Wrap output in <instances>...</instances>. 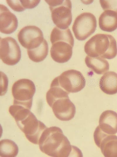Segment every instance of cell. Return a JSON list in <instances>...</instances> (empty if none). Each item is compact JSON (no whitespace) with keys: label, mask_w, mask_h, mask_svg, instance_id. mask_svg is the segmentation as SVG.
<instances>
[{"label":"cell","mask_w":117,"mask_h":157,"mask_svg":"<svg viewBox=\"0 0 117 157\" xmlns=\"http://www.w3.org/2000/svg\"><path fill=\"white\" fill-rule=\"evenodd\" d=\"M38 144L40 151L52 157H68L73 150L62 130L56 126L46 128L41 135Z\"/></svg>","instance_id":"1"},{"label":"cell","mask_w":117,"mask_h":157,"mask_svg":"<svg viewBox=\"0 0 117 157\" xmlns=\"http://www.w3.org/2000/svg\"><path fill=\"white\" fill-rule=\"evenodd\" d=\"M30 110L21 105L13 104L10 106L8 111L27 140L32 143L38 144L40 137L47 127Z\"/></svg>","instance_id":"2"},{"label":"cell","mask_w":117,"mask_h":157,"mask_svg":"<svg viewBox=\"0 0 117 157\" xmlns=\"http://www.w3.org/2000/svg\"><path fill=\"white\" fill-rule=\"evenodd\" d=\"M84 51L91 57L100 56L108 59L115 57L117 54L116 41L111 35L97 34L85 43Z\"/></svg>","instance_id":"3"},{"label":"cell","mask_w":117,"mask_h":157,"mask_svg":"<svg viewBox=\"0 0 117 157\" xmlns=\"http://www.w3.org/2000/svg\"><path fill=\"white\" fill-rule=\"evenodd\" d=\"M49 4L52 20L58 27L68 28L72 19V4L70 0H45Z\"/></svg>","instance_id":"4"},{"label":"cell","mask_w":117,"mask_h":157,"mask_svg":"<svg viewBox=\"0 0 117 157\" xmlns=\"http://www.w3.org/2000/svg\"><path fill=\"white\" fill-rule=\"evenodd\" d=\"M35 92V86L32 81L27 79L18 80L12 87L13 104L21 105L30 110Z\"/></svg>","instance_id":"5"},{"label":"cell","mask_w":117,"mask_h":157,"mask_svg":"<svg viewBox=\"0 0 117 157\" xmlns=\"http://www.w3.org/2000/svg\"><path fill=\"white\" fill-rule=\"evenodd\" d=\"M51 82L69 93L77 92L82 90L85 86L86 80L80 71L71 69L63 72Z\"/></svg>","instance_id":"6"},{"label":"cell","mask_w":117,"mask_h":157,"mask_svg":"<svg viewBox=\"0 0 117 157\" xmlns=\"http://www.w3.org/2000/svg\"><path fill=\"white\" fill-rule=\"evenodd\" d=\"M96 27L97 20L94 15L90 12H84L76 17L72 29L76 39L83 41L94 32Z\"/></svg>","instance_id":"7"},{"label":"cell","mask_w":117,"mask_h":157,"mask_svg":"<svg viewBox=\"0 0 117 157\" xmlns=\"http://www.w3.org/2000/svg\"><path fill=\"white\" fill-rule=\"evenodd\" d=\"M49 105L58 119L67 121L72 119L75 113V107L68 96L46 99Z\"/></svg>","instance_id":"8"},{"label":"cell","mask_w":117,"mask_h":157,"mask_svg":"<svg viewBox=\"0 0 117 157\" xmlns=\"http://www.w3.org/2000/svg\"><path fill=\"white\" fill-rule=\"evenodd\" d=\"M21 52L16 40L8 37L0 39V58L5 64L9 65H16L20 60Z\"/></svg>","instance_id":"9"},{"label":"cell","mask_w":117,"mask_h":157,"mask_svg":"<svg viewBox=\"0 0 117 157\" xmlns=\"http://www.w3.org/2000/svg\"><path fill=\"white\" fill-rule=\"evenodd\" d=\"M94 138L105 157H117V136L105 133L98 125L94 132Z\"/></svg>","instance_id":"10"},{"label":"cell","mask_w":117,"mask_h":157,"mask_svg":"<svg viewBox=\"0 0 117 157\" xmlns=\"http://www.w3.org/2000/svg\"><path fill=\"white\" fill-rule=\"evenodd\" d=\"M17 37L20 44L27 50L37 47L44 39L42 30L33 25L27 26L22 28L18 33Z\"/></svg>","instance_id":"11"},{"label":"cell","mask_w":117,"mask_h":157,"mask_svg":"<svg viewBox=\"0 0 117 157\" xmlns=\"http://www.w3.org/2000/svg\"><path fill=\"white\" fill-rule=\"evenodd\" d=\"M50 49L51 56L55 62L64 63L71 58L73 46L67 42L58 41L53 42Z\"/></svg>","instance_id":"12"},{"label":"cell","mask_w":117,"mask_h":157,"mask_svg":"<svg viewBox=\"0 0 117 157\" xmlns=\"http://www.w3.org/2000/svg\"><path fill=\"white\" fill-rule=\"evenodd\" d=\"M18 21L16 16L5 6L0 4V31L6 34H11L17 28Z\"/></svg>","instance_id":"13"},{"label":"cell","mask_w":117,"mask_h":157,"mask_svg":"<svg viewBox=\"0 0 117 157\" xmlns=\"http://www.w3.org/2000/svg\"><path fill=\"white\" fill-rule=\"evenodd\" d=\"M101 129L109 135L117 133V113L111 110H106L101 115L99 120Z\"/></svg>","instance_id":"14"},{"label":"cell","mask_w":117,"mask_h":157,"mask_svg":"<svg viewBox=\"0 0 117 157\" xmlns=\"http://www.w3.org/2000/svg\"><path fill=\"white\" fill-rule=\"evenodd\" d=\"M99 85L101 90L108 95L117 93V74L112 71L105 72L101 77Z\"/></svg>","instance_id":"15"},{"label":"cell","mask_w":117,"mask_h":157,"mask_svg":"<svg viewBox=\"0 0 117 157\" xmlns=\"http://www.w3.org/2000/svg\"><path fill=\"white\" fill-rule=\"evenodd\" d=\"M99 24L103 31H113L117 28V12L111 10L104 11L99 17Z\"/></svg>","instance_id":"16"},{"label":"cell","mask_w":117,"mask_h":157,"mask_svg":"<svg viewBox=\"0 0 117 157\" xmlns=\"http://www.w3.org/2000/svg\"><path fill=\"white\" fill-rule=\"evenodd\" d=\"M85 61L87 66L97 74H103L109 69L108 62L101 57H91L87 55Z\"/></svg>","instance_id":"17"},{"label":"cell","mask_w":117,"mask_h":157,"mask_svg":"<svg viewBox=\"0 0 117 157\" xmlns=\"http://www.w3.org/2000/svg\"><path fill=\"white\" fill-rule=\"evenodd\" d=\"M47 42L44 39L42 42L39 46L33 49H27V53L29 58L36 62L43 61L47 56L48 53Z\"/></svg>","instance_id":"18"},{"label":"cell","mask_w":117,"mask_h":157,"mask_svg":"<svg viewBox=\"0 0 117 157\" xmlns=\"http://www.w3.org/2000/svg\"><path fill=\"white\" fill-rule=\"evenodd\" d=\"M51 43L58 41H64L73 46L74 39L70 30L69 28L61 29L57 27L52 29L50 35Z\"/></svg>","instance_id":"19"},{"label":"cell","mask_w":117,"mask_h":157,"mask_svg":"<svg viewBox=\"0 0 117 157\" xmlns=\"http://www.w3.org/2000/svg\"><path fill=\"white\" fill-rule=\"evenodd\" d=\"M0 153L1 157H15L18 153V146L13 141L5 139L0 141Z\"/></svg>","instance_id":"20"},{"label":"cell","mask_w":117,"mask_h":157,"mask_svg":"<svg viewBox=\"0 0 117 157\" xmlns=\"http://www.w3.org/2000/svg\"><path fill=\"white\" fill-rule=\"evenodd\" d=\"M101 7L104 11L111 10L117 12V0H100Z\"/></svg>","instance_id":"21"},{"label":"cell","mask_w":117,"mask_h":157,"mask_svg":"<svg viewBox=\"0 0 117 157\" xmlns=\"http://www.w3.org/2000/svg\"><path fill=\"white\" fill-rule=\"evenodd\" d=\"M8 6L14 11H21L25 9L22 6L20 0H6Z\"/></svg>","instance_id":"22"},{"label":"cell","mask_w":117,"mask_h":157,"mask_svg":"<svg viewBox=\"0 0 117 157\" xmlns=\"http://www.w3.org/2000/svg\"><path fill=\"white\" fill-rule=\"evenodd\" d=\"M22 6L25 9H32L36 6L40 1V0H20Z\"/></svg>","instance_id":"23"}]
</instances>
